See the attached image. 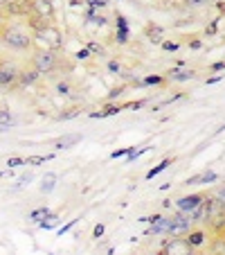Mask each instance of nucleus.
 I'll return each mask as SVG.
<instances>
[{
  "mask_svg": "<svg viewBox=\"0 0 225 255\" xmlns=\"http://www.w3.org/2000/svg\"><path fill=\"white\" fill-rule=\"evenodd\" d=\"M0 43L9 50H16V52L34 50L32 32L18 23H11V20H2L0 23Z\"/></svg>",
  "mask_w": 225,
  "mask_h": 255,
  "instance_id": "1",
  "label": "nucleus"
},
{
  "mask_svg": "<svg viewBox=\"0 0 225 255\" xmlns=\"http://www.w3.org/2000/svg\"><path fill=\"white\" fill-rule=\"evenodd\" d=\"M29 68H34L39 75H50V72H54L59 68V52L34 48L32 57H29Z\"/></svg>",
  "mask_w": 225,
  "mask_h": 255,
  "instance_id": "2",
  "label": "nucleus"
},
{
  "mask_svg": "<svg viewBox=\"0 0 225 255\" xmlns=\"http://www.w3.org/2000/svg\"><path fill=\"white\" fill-rule=\"evenodd\" d=\"M32 39H34V45H39L41 50L59 52V50L63 48V32L57 27V25H50V27L32 34Z\"/></svg>",
  "mask_w": 225,
  "mask_h": 255,
  "instance_id": "3",
  "label": "nucleus"
},
{
  "mask_svg": "<svg viewBox=\"0 0 225 255\" xmlns=\"http://www.w3.org/2000/svg\"><path fill=\"white\" fill-rule=\"evenodd\" d=\"M0 9L5 18H27L32 14L29 0H0Z\"/></svg>",
  "mask_w": 225,
  "mask_h": 255,
  "instance_id": "4",
  "label": "nucleus"
},
{
  "mask_svg": "<svg viewBox=\"0 0 225 255\" xmlns=\"http://www.w3.org/2000/svg\"><path fill=\"white\" fill-rule=\"evenodd\" d=\"M192 215L189 212H180L178 217H173V219H167V233L169 237H185L187 233L192 231Z\"/></svg>",
  "mask_w": 225,
  "mask_h": 255,
  "instance_id": "5",
  "label": "nucleus"
},
{
  "mask_svg": "<svg viewBox=\"0 0 225 255\" xmlns=\"http://www.w3.org/2000/svg\"><path fill=\"white\" fill-rule=\"evenodd\" d=\"M194 246L187 242V237H169L160 249V255H194Z\"/></svg>",
  "mask_w": 225,
  "mask_h": 255,
  "instance_id": "6",
  "label": "nucleus"
},
{
  "mask_svg": "<svg viewBox=\"0 0 225 255\" xmlns=\"http://www.w3.org/2000/svg\"><path fill=\"white\" fill-rule=\"evenodd\" d=\"M18 75H20V68L16 63L7 61V59H0V86H7V88L18 86Z\"/></svg>",
  "mask_w": 225,
  "mask_h": 255,
  "instance_id": "7",
  "label": "nucleus"
},
{
  "mask_svg": "<svg viewBox=\"0 0 225 255\" xmlns=\"http://www.w3.org/2000/svg\"><path fill=\"white\" fill-rule=\"evenodd\" d=\"M29 7H32V14L41 16V18H48V20L57 18L54 0H29Z\"/></svg>",
  "mask_w": 225,
  "mask_h": 255,
  "instance_id": "8",
  "label": "nucleus"
},
{
  "mask_svg": "<svg viewBox=\"0 0 225 255\" xmlns=\"http://www.w3.org/2000/svg\"><path fill=\"white\" fill-rule=\"evenodd\" d=\"M185 237H187V242L194 246V251H198V249H205L207 240H210V233H207L205 228H192Z\"/></svg>",
  "mask_w": 225,
  "mask_h": 255,
  "instance_id": "9",
  "label": "nucleus"
},
{
  "mask_svg": "<svg viewBox=\"0 0 225 255\" xmlns=\"http://www.w3.org/2000/svg\"><path fill=\"white\" fill-rule=\"evenodd\" d=\"M205 194H192V197H182L178 199V208H180V212H189L192 215L196 208H201V203L205 201Z\"/></svg>",
  "mask_w": 225,
  "mask_h": 255,
  "instance_id": "10",
  "label": "nucleus"
},
{
  "mask_svg": "<svg viewBox=\"0 0 225 255\" xmlns=\"http://www.w3.org/2000/svg\"><path fill=\"white\" fill-rule=\"evenodd\" d=\"M25 23H27V29H29V32L36 34V32H41V29H45V27H50V25H54V20L41 18V16H36V14H29L27 18H25Z\"/></svg>",
  "mask_w": 225,
  "mask_h": 255,
  "instance_id": "11",
  "label": "nucleus"
},
{
  "mask_svg": "<svg viewBox=\"0 0 225 255\" xmlns=\"http://www.w3.org/2000/svg\"><path fill=\"white\" fill-rule=\"evenodd\" d=\"M205 251H210L212 255H225V240L221 235H210Z\"/></svg>",
  "mask_w": 225,
  "mask_h": 255,
  "instance_id": "12",
  "label": "nucleus"
},
{
  "mask_svg": "<svg viewBox=\"0 0 225 255\" xmlns=\"http://www.w3.org/2000/svg\"><path fill=\"white\" fill-rule=\"evenodd\" d=\"M216 181V174L214 172H205V174H198V176L187 178V185H198V183H212Z\"/></svg>",
  "mask_w": 225,
  "mask_h": 255,
  "instance_id": "13",
  "label": "nucleus"
},
{
  "mask_svg": "<svg viewBox=\"0 0 225 255\" xmlns=\"http://www.w3.org/2000/svg\"><path fill=\"white\" fill-rule=\"evenodd\" d=\"M79 140H81V135H79V133H72V135H63V138H59L54 144H57V149H66V147L77 144Z\"/></svg>",
  "mask_w": 225,
  "mask_h": 255,
  "instance_id": "14",
  "label": "nucleus"
},
{
  "mask_svg": "<svg viewBox=\"0 0 225 255\" xmlns=\"http://www.w3.org/2000/svg\"><path fill=\"white\" fill-rule=\"evenodd\" d=\"M41 75L36 70H34V68H29V70H20V75H18V84H34L36 82V79H39Z\"/></svg>",
  "mask_w": 225,
  "mask_h": 255,
  "instance_id": "15",
  "label": "nucleus"
},
{
  "mask_svg": "<svg viewBox=\"0 0 225 255\" xmlns=\"http://www.w3.org/2000/svg\"><path fill=\"white\" fill-rule=\"evenodd\" d=\"M54 181H57V176H54V174H48V176L43 178V185H41V190H43V192H50V190L54 188Z\"/></svg>",
  "mask_w": 225,
  "mask_h": 255,
  "instance_id": "16",
  "label": "nucleus"
},
{
  "mask_svg": "<svg viewBox=\"0 0 225 255\" xmlns=\"http://www.w3.org/2000/svg\"><path fill=\"white\" fill-rule=\"evenodd\" d=\"M167 165H171V160H162V163H160L158 167H153V169H151V172L147 174V178H153L155 174H160V172H162V169H167Z\"/></svg>",
  "mask_w": 225,
  "mask_h": 255,
  "instance_id": "17",
  "label": "nucleus"
},
{
  "mask_svg": "<svg viewBox=\"0 0 225 255\" xmlns=\"http://www.w3.org/2000/svg\"><path fill=\"white\" fill-rule=\"evenodd\" d=\"M25 163H27V165H41V163H45V158H43V156H32V158H27Z\"/></svg>",
  "mask_w": 225,
  "mask_h": 255,
  "instance_id": "18",
  "label": "nucleus"
},
{
  "mask_svg": "<svg viewBox=\"0 0 225 255\" xmlns=\"http://www.w3.org/2000/svg\"><path fill=\"white\" fill-rule=\"evenodd\" d=\"M11 122V116L7 111H0V125H9Z\"/></svg>",
  "mask_w": 225,
  "mask_h": 255,
  "instance_id": "19",
  "label": "nucleus"
},
{
  "mask_svg": "<svg viewBox=\"0 0 225 255\" xmlns=\"http://www.w3.org/2000/svg\"><path fill=\"white\" fill-rule=\"evenodd\" d=\"M216 199L225 203V185H223V188H219V190H216Z\"/></svg>",
  "mask_w": 225,
  "mask_h": 255,
  "instance_id": "20",
  "label": "nucleus"
},
{
  "mask_svg": "<svg viewBox=\"0 0 225 255\" xmlns=\"http://www.w3.org/2000/svg\"><path fill=\"white\" fill-rule=\"evenodd\" d=\"M23 163H25V160H20V158H11V160H9L11 167H16V165H23Z\"/></svg>",
  "mask_w": 225,
  "mask_h": 255,
  "instance_id": "21",
  "label": "nucleus"
},
{
  "mask_svg": "<svg viewBox=\"0 0 225 255\" xmlns=\"http://www.w3.org/2000/svg\"><path fill=\"white\" fill-rule=\"evenodd\" d=\"M101 233H104V226H101V224H99V226H95V237H99Z\"/></svg>",
  "mask_w": 225,
  "mask_h": 255,
  "instance_id": "22",
  "label": "nucleus"
},
{
  "mask_svg": "<svg viewBox=\"0 0 225 255\" xmlns=\"http://www.w3.org/2000/svg\"><path fill=\"white\" fill-rule=\"evenodd\" d=\"M194 255H212V253H210V251H205V249H198Z\"/></svg>",
  "mask_w": 225,
  "mask_h": 255,
  "instance_id": "23",
  "label": "nucleus"
},
{
  "mask_svg": "<svg viewBox=\"0 0 225 255\" xmlns=\"http://www.w3.org/2000/svg\"><path fill=\"white\" fill-rule=\"evenodd\" d=\"M2 20H7V18H5V14H2V9H0V23H2Z\"/></svg>",
  "mask_w": 225,
  "mask_h": 255,
  "instance_id": "24",
  "label": "nucleus"
},
{
  "mask_svg": "<svg viewBox=\"0 0 225 255\" xmlns=\"http://www.w3.org/2000/svg\"><path fill=\"white\" fill-rule=\"evenodd\" d=\"M219 235H221V237H223V240H225V228H223V231H221V233H219Z\"/></svg>",
  "mask_w": 225,
  "mask_h": 255,
  "instance_id": "25",
  "label": "nucleus"
}]
</instances>
